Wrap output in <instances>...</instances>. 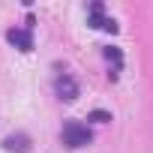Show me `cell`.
<instances>
[{
  "mask_svg": "<svg viewBox=\"0 0 153 153\" xmlns=\"http://www.w3.org/2000/svg\"><path fill=\"white\" fill-rule=\"evenodd\" d=\"M6 39H9L15 48H21V51H30V48H33V33H30V27H24V30H9Z\"/></svg>",
  "mask_w": 153,
  "mask_h": 153,
  "instance_id": "cell-4",
  "label": "cell"
},
{
  "mask_svg": "<svg viewBox=\"0 0 153 153\" xmlns=\"http://www.w3.org/2000/svg\"><path fill=\"white\" fill-rule=\"evenodd\" d=\"M90 120H96V123H108V120H111V114H108V111H93V114H90Z\"/></svg>",
  "mask_w": 153,
  "mask_h": 153,
  "instance_id": "cell-7",
  "label": "cell"
},
{
  "mask_svg": "<svg viewBox=\"0 0 153 153\" xmlns=\"http://www.w3.org/2000/svg\"><path fill=\"white\" fill-rule=\"evenodd\" d=\"M3 147H6L9 153H30V138H27V135H9V138L3 141Z\"/></svg>",
  "mask_w": 153,
  "mask_h": 153,
  "instance_id": "cell-5",
  "label": "cell"
},
{
  "mask_svg": "<svg viewBox=\"0 0 153 153\" xmlns=\"http://www.w3.org/2000/svg\"><path fill=\"white\" fill-rule=\"evenodd\" d=\"M105 57L114 63V78H117V72H120V66H123V54H120V48H105Z\"/></svg>",
  "mask_w": 153,
  "mask_h": 153,
  "instance_id": "cell-6",
  "label": "cell"
},
{
  "mask_svg": "<svg viewBox=\"0 0 153 153\" xmlns=\"http://www.w3.org/2000/svg\"><path fill=\"white\" fill-rule=\"evenodd\" d=\"M87 24H90V27H96V30L117 33V21L102 15V3H93V6H90V12H87Z\"/></svg>",
  "mask_w": 153,
  "mask_h": 153,
  "instance_id": "cell-2",
  "label": "cell"
},
{
  "mask_svg": "<svg viewBox=\"0 0 153 153\" xmlns=\"http://www.w3.org/2000/svg\"><path fill=\"white\" fill-rule=\"evenodd\" d=\"M60 138H63V144H66V147L78 150V147H87V144L93 141V132H90L84 123H78V120H69V123H63Z\"/></svg>",
  "mask_w": 153,
  "mask_h": 153,
  "instance_id": "cell-1",
  "label": "cell"
},
{
  "mask_svg": "<svg viewBox=\"0 0 153 153\" xmlns=\"http://www.w3.org/2000/svg\"><path fill=\"white\" fill-rule=\"evenodd\" d=\"M54 90L63 102H75L78 99V81L72 78V75H60V78L54 81Z\"/></svg>",
  "mask_w": 153,
  "mask_h": 153,
  "instance_id": "cell-3",
  "label": "cell"
}]
</instances>
